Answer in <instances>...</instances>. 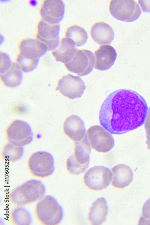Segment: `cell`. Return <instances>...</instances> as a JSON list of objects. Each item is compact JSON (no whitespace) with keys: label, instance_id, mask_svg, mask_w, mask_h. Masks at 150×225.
<instances>
[{"label":"cell","instance_id":"cell-12","mask_svg":"<svg viewBox=\"0 0 150 225\" xmlns=\"http://www.w3.org/2000/svg\"><path fill=\"white\" fill-rule=\"evenodd\" d=\"M65 5L61 0H44L41 4L39 13L41 19L51 24H58L63 19Z\"/></svg>","mask_w":150,"mask_h":225},{"label":"cell","instance_id":"cell-29","mask_svg":"<svg viewBox=\"0 0 150 225\" xmlns=\"http://www.w3.org/2000/svg\"><path fill=\"white\" fill-rule=\"evenodd\" d=\"M144 128L147 139L146 143L147 148L150 150V116L147 115L144 122Z\"/></svg>","mask_w":150,"mask_h":225},{"label":"cell","instance_id":"cell-2","mask_svg":"<svg viewBox=\"0 0 150 225\" xmlns=\"http://www.w3.org/2000/svg\"><path fill=\"white\" fill-rule=\"evenodd\" d=\"M45 186L40 180H28L15 187L9 193V203L16 207H23L38 202L44 196Z\"/></svg>","mask_w":150,"mask_h":225},{"label":"cell","instance_id":"cell-5","mask_svg":"<svg viewBox=\"0 0 150 225\" xmlns=\"http://www.w3.org/2000/svg\"><path fill=\"white\" fill-rule=\"evenodd\" d=\"M4 134L8 142L17 146L28 145L33 140L31 126L26 122L20 120L11 122L5 129Z\"/></svg>","mask_w":150,"mask_h":225},{"label":"cell","instance_id":"cell-7","mask_svg":"<svg viewBox=\"0 0 150 225\" xmlns=\"http://www.w3.org/2000/svg\"><path fill=\"white\" fill-rule=\"evenodd\" d=\"M112 173L110 169L102 166H95L84 174L83 181L88 189L99 191L107 188L112 181Z\"/></svg>","mask_w":150,"mask_h":225},{"label":"cell","instance_id":"cell-1","mask_svg":"<svg viewBox=\"0 0 150 225\" xmlns=\"http://www.w3.org/2000/svg\"><path fill=\"white\" fill-rule=\"evenodd\" d=\"M148 107L136 92L122 89L111 93L101 106V125L112 134H121L136 129L144 123Z\"/></svg>","mask_w":150,"mask_h":225},{"label":"cell","instance_id":"cell-22","mask_svg":"<svg viewBox=\"0 0 150 225\" xmlns=\"http://www.w3.org/2000/svg\"><path fill=\"white\" fill-rule=\"evenodd\" d=\"M64 36L72 40L77 46L83 45L88 39L86 30L81 26L75 24L71 25L66 28Z\"/></svg>","mask_w":150,"mask_h":225},{"label":"cell","instance_id":"cell-26","mask_svg":"<svg viewBox=\"0 0 150 225\" xmlns=\"http://www.w3.org/2000/svg\"><path fill=\"white\" fill-rule=\"evenodd\" d=\"M89 164H81L76 160L74 154L70 156L66 162V168L70 174L78 175L84 172L88 167Z\"/></svg>","mask_w":150,"mask_h":225},{"label":"cell","instance_id":"cell-6","mask_svg":"<svg viewBox=\"0 0 150 225\" xmlns=\"http://www.w3.org/2000/svg\"><path fill=\"white\" fill-rule=\"evenodd\" d=\"M109 10L114 18L126 22L136 20L141 13L139 5L134 0H111L109 4Z\"/></svg>","mask_w":150,"mask_h":225},{"label":"cell","instance_id":"cell-17","mask_svg":"<svg viewBox=\"0 0 150 225\" xmlns=\"http://www.w3.org/2000/svg\"><path fill=\"white\" fill-rule=\"evenodd\" d=\"M111 184L115 188L123 189L128 186L132 182L133 173L132 170L124 164H118L111 169Z\"/></svg>","mask_w":150,"mask_h":225},{"label":"cell","instance_id":"cell-19","mask_svg":"<svg viewBox=\"0 0 150 225\" xmlns=\"http://www.w3.org/2000/svg\"><path fill=\"white\" fill-rule=\"evenodd\" d=\"M108 213L106 200L104 197L99 198L93 203L89 209L88 221L91 225H101L105 221Z\"/></svg>","mask_w":150,"mask_h":225},{"label":"cell","instance_id":"cell-31","mask_svg":"<svg viewBox=\"0 0 150 225\" xmlns=\"http://www.w3.org/2000/svg\"><path fill=\"white\" fill-rule=\"evenodd\" d=\"M147 115L150 116V106L148 110Z\"/></svg>","mask_w":150,"mask_h":225},{"label":"cell","instance_id":"cell-13","mask_svg":"<svg viewBox=\"0 0 150 225\" xmlns=\"http://www.w3.org/2000/svg\"><path fill=\"white\" fill-rule=\"evenodd\" d=\"M18 53L26 58H40L48 50L44 43L35 38H26L18 43Z\"/></svg>","mask_w":150,"mask_h":225},{"label":"cell","instance_id":"cell-30","mask_svg":"<svg viewBox=\"0 0 150 225\" xmlns=\"http://www.w3.org/2000/svg\"><path fill=\"white\" fill-rule=\"evenodd\" d=\"M138 3L143 11L150 12V0H139Z\"/></svg>","mask_w":150,"mask_h":225},{"label":"cell","instance_id":"cell-25","mask_svg":"<svg viewBox=\"0 0 150 225\" xmlns=\"http://www.w3.org/2000/svg\"><path fill=\"white\" fill-rule=\"evenodd\" d=\"M40 58L31 59L25 57L18 52L16 57V63L22 72L28 73L37 67Z\"/></svg>","mask_w":150,"mask_h":225},{"label":"cell","instance_id":"cell-14","mask_svg":"<svg viewBox=\"0 0 150 225\" xmlns=\"http://www.w3.org/2000/svg\"><path fill=\"white\" fill-rule=\"evenodd\" d=\"M94 68L100 70L110 69L114 64L117 57L114 48L109 45L100 46L94 52Z\"/></svg>","mask_w":150,"mask_h":225},{"label":"cell","instance_id":"cell-24","mask_svg":"<svg viewBox=\"0 0 150 225\" xmlns=\"http://www.w3.org/2000/svg\"><path fill=\"white\" fill-rule=\"evenodd\" d=\"M9 220L13 225H29L32 222L29 212L22 207L13 209L9 214Z\"/></svg>","mask_w":150,"mask_h":225},{"label":"cell","instance_id":"cell-28","mask_svg":"<svg viewBox=\"0 0 150 225\" xmlns=\"http://www.w3.org/2000/svg\"><path fill=\"white\" fill-rule=\"evenodd\" d=\"M142 217L141 218L142 222L150 223V198L144 204L142 210Z\"/></svg>","mask_w":150,"mask_h":225},{"label":"cell","instance_id":"cell-15","mask_svg":"<svg viewBox=\"0 0 150 225\" xmlns=\"http://www.w3.org/2000/svg\"><path fill=\"white\" fill-rule=\"evenodd\" d=\"M62 127L64 134L74 142L81 140L86 134L83 120L76 115L68 117L64 121Z\"/></svg>","mask_w":150,"mask_h":225},{"label":"cell","instance_id":"cell-11","mask_svg":"<svg viewBox=\"0 0 150 225\" xmlns=\"http://www.w3.org/2000/svg\"><path fill=\"white\" fill-rule=\"evenodd\" d=\"M86 88L81 78L70 74L63 76L58 81L56 88L63 96L72 99L80 98Z\"/></svg>","mask_w":150,"mask_h":225},{"label":"cell","instance_id":"cell-21","mask_svg":"<svg viewBox=\"0 0 150 225\" xmlns=\"http://www.w3.org/2000/svg\"><path fill=\"white\" fill-rule=\"evenodd\" d=\"M91 147L86 134L81 140L74 142L73 154L78 162L81 164L89 163Z\"/></svg>","mask_w":150,"mask_h":225},{"label":"cell","instance_id":"cell-8","mask_svg":"<svg viewBox=\"0 0 150 225\" xmlns=\"http://www.w3.org/2000/svg\"><path fill=\"white\" fill-rule=\"evenodd\" d=\"M86 134L91 147L98 152H108L114 146L113 137L102 126L95 125L90 127L87 130Z\"/></svg>","mask_w":150,"mask_h":225},{"label":"cell","instance_id":"cell-4","mask_svg":"<svg viewBox=\"0 0 150 225\" xmlns=\"http://www.w3.org/2000/svg\"><path fill=\"white\" fill-rule=\"evenodd\" d=\"M27 167L32 176L39 178H45L54 172V159L49 152L44 151L36 152L28 157Z\"/></svg>","mask_w":150,"mask_h":225},{"label":"cell","instance_id":"cell-18","mask_svg":"<svg viewBox=\"0 0 150 225\" xmlns=\"http://www.w3.org/2000/svg\"><path fill=\"white\" fill-rule=\"evenodd\" d=\"M74 42L65 37L62 38L57 47L51 51L55 59L64 64L70 62L73 58L77 49Z\"/></svg>","mask_w":150,"mask_h":225},{"label":"cell","instance_id":"cell-9","mask_svg":"<svg viewBox=\"0 0 150 225\" xmlns=\"http://www.w3.org/2000/svg\"><path fill=\"white\" fill-rule=\"evenodd\" d=\"M94 55L90 51L86 49H77L72 59L64 64L69 71L83 76L90 73L94 67Z\"/></svg>","mask_w":150,"mask_h":225},{"label":"cell","instance_id":"cell-20","mask_svg":"<svg viewBox=\"0 0 150 225\" xmlns=\"http://www.w3.org/2000/svg\"><path fill=\"white\" fill-rule=\"evenodd\" d=\"M22 77V72L16 62H12L9 69L0 75L2 82L5 86L10 88H14L19 86Z\"/></svg>","mask_w":150,"mask_h":225},{"label":"cell","instance_id":"cell-27","mask_svg":"<svg viewBox=\"0 0 150 225\" xmlns=\"http://www.w3.org/2000/svg\"><path fill=\"white\" fill-rule=\"evenodd\" d=\"M12 62L8 55L4 52H0V74H3L10 68Z\"/></svg>","mask_w":150,"mask_h":225},{"label":"cell","instance_id":"cell-16","mask_svg":"<svg viewBox=\"0 0 150 225\" xmlns=\"http://www.w3.org/2000/svg\"><path fill=\"white\" fill-rule=\"evenodd\" d=\"M90 32L93 40L100 45L110 44L114 38L112 28L109 24L103 21L94 23L90 28Z\"/></svg>","mask_w":150,"mask_h":225},{"label":"cell","instance_id":"cell-23","mask_svg":"<svg viewBox=\"0 0 150 225\" xmlns=\"http://www.w3.org/2000/svg\"><path fill=\"white\" fill-rule=\"evenodd\" d=\"M23 147L17 146L8 142L2 148L0 157L5 161L13 163L19 160L24 152Z\"/></svg>","mask_w":150,"mask_h":225},{"label":"cell","instance_id":"cell-3","mask_svg":"<svg viewBox=\"0 0 150 225\" xmlns=\"http://www.w3.org/2000/svg\"><path fill=\"white\" fill-rule=\"evenodd\" d=\"M35 218L40 225H57L62 221L63 209L56 199L50 195L44 196L35 204Z\"/></svg>","mask_w":150,"mask_h":225},{"label":"cell","instance_id":"cell-10","mask_svg":"<svg viewBox=\"0 0 150 225\" xmlns=\"http://www.w3.org/2000/svg\"><path fill=\"white\" fill-rule=\"evenodd\" d=\"M59 24L48 23L41 19L38 21L35 38L47 46L48 51H52L58 46L59 43Z\"/></svg>","mask_w":150,"mask_h":225}]
</instances>
